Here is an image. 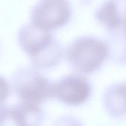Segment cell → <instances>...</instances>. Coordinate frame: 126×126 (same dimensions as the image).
I'll list each match as a JSON object with an SVG mask.
<instances>
[{
	"label": "cell",
	"mask_w": 126,
	"mask_h": 126,
	"mask_svg": "<svg viewBox=\"0 0 126 126\" xmlns=\"http://www.w3.org/2000/svg\"><path fill=\"white\" fill-rule=\"evenodd\" d=\"M109 54L101 41L91 37L79 39L68 48L67 59L71 67L80 74H90L97 71Z\"/></svg>",
	"instance_id": "obj_1"
},
{
	"label": "cell",
	"mask_w": 126,
	"mask_h": 126,
	"mask_svg": "<svg viewBox=\"0 0 126 126\" xmlns=\"http://www.w3.org/2000/svg\"><path fill=\"white\" fill-rule=\"evenodd\" d=\"M15 89L21 102L40 105L54 97V82L34 67H24L15 78Z\"/></svg>",
	"instance_id": "obj_2"
},
{
	"label": "cell",
	"mask_w": 126,
	"mask_h": 126,
	"mask_svg": "<svg viewBox=\"0 0 126 126\" xmlns=\"http://www.w3.org/2000/svg\"><path fill=\"white\" fill-rule=\"evenodd\" d=\"M20 44L34 64L50 56L59 47L48 31L32 24L23 28L19 34Z\"/></svg>",
	"instance_id": "obj_3"
},
{
	"label": "cell",
	"mask_w": 126,
	"mask_h": 126,
	"mask_svg": "<svg viewBox=\"0 0 126 126\" xmlns=\"http://www.w3.org/2000/svg\"><path fill=\"white\" fill-rule=\"evenodd\" d=\"M91 90L89 81L81 74H68L54 82V97L71 106L86 102L90 96Z\"/></svg>",
	"instance_id": "obj_4"
},
{
	"label": "cell",
	"mask_w": 126,
	"mask_h": 126,
	"mask_svg": "<svg viewBox=\"0 0 126 126\" xmlns=\"http://www.w3.org/2000/svg\"><path fill=\"white\" fill-rule=\"evenodd\" d=\"M70 15L66 0H43L33 13V24L47 31L55 29L65 24Z\"/></svg>",
	"instance_id": "obj_5"
},
{
	"label": "cell",
	"mask_w": 126,
	"mask_h": 126,
	"mask_svg": "<svg viewBox=\"0 0 126 126\" xmlns=\"http://www.w3.org/2000/svg\"><path fill=\"white\" fill-rule=\"evenodd\" d=\"M125 83L111 85L104 93L103 101L106 112L112 117L118 118L126 112Z\"/></svg>",
	"instance_id": "obj_6"
},
{
	"label": "cell",
	"mask_w": 126,
	"mask_h": 126,
	"mask_svg": "<svg viewBox=\"0 0 126 126\" xmlns=\"http://www.w3.org/2000/svg\"><path fill=\"white\" fill-rule=\"evenodd\" d=\"M19 126H41L43 113L40 105L21 102L15 107Z\"/></svg>",
	"instance_id": "obj_7"
},
{
	"label": "cell",
	"mask_w": 126,
	"mask_h": 126,
	"mask_svg": "<svg viewBox=\"0 0 126 126\" xmlns=\"http://www.w3.org/2000/svg\"><path fill=\"white\" fill-rule=\"evenodd\" d=\"M98 18L110 29L118 27L122 22V16L113 0L107 2L102 6L98 13Z\"/></svg>",
	"instance_id": "obj_8"
},
{
	"label": "cell",
	"mask_w": 126,
	"mask_h": 126,
	"mask_svg": "<svg viewBox=\"0 0 126 126\" xmlns=\"http://www.w3.org/2000/svg\"><path fill=\"white\" fill-rule=\"evenodd\" d=\"M0 109V126H19L15 108Z\"/></svg>",
	"instance_id": "obj_9"
},
{
	"label": "cell",
	"mask_w": 126,
	"mask_h": 126,
	"mask_svg": "<svg viewBox=\"0 0 126 126\" xmlns=\"http://www.w3.org/2000/svg\"><path fill=\"white\" fill-rule=\"evenodd\" d=\"M53 126H83V125L74 117L66 115L59 118Z\"/></svg>",
	"instance_id": "obj_10"
},
{
	"label": "cell",
	"mask_w": 126,
	"mask_h": 126,
	"mask_svg": "<svg viewBox=\"0 0 126 126\" xmlns=\"http://www.w3.org/2000/svg\"><path fill=\"white\" fill-rule=\"evenodd\" d=\"M9 92L10 88L8 82L4 78L0 76V103L5 100Z\"/></svg>",
	"instance_id": "obj_11"
}]
</instances>
